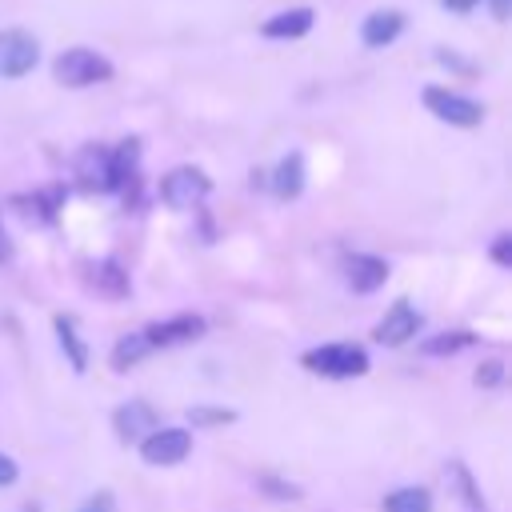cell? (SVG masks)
<instances>
[{"label":"cell","mask_w":512,"mask_h":512,"mask_svg":"<svg viewBox=\"0 0 512 512\" xmlns=\"http://www.w3.org/2000/svg\"><path fill=\"white\" fill-rule=\"evenodd\" d=\"M36 60H40V44H36L32 32H24V28L0 32V76L4 80H16V76L32 72Z\"/></svg>","instance_id":"8992f818"},{"label":"cell","mask_w":512,"mask_h":512,"mask_svg":"<svg viewBox=\"0 0 512 512\" xmlns=\"http://www.w3.org/2000/svg\"><path fill=\"white\" fill-rule=\"evenodd\" d=\"M300 188H304V156H300V152H288V156L276 164V172H272V192H276L280 200H296Z\"/></svg>","instance_id":"9a60e30c"},{"label":"cell","mask_w":512,"mask_h":512,"mask_svg":"<svg viewBox=\"0 0 512 512\" xmlns=\"http://www.w3.org/2000/svg\"><path fill=\"white\" fill-rule=\"evenodd\" d=\"M476 388H500L504 384V360H484L476 372H472Z\"/></svg>","instance_id":"603a6c76"},{"label":"cell","mask_w":512,"mask_h":512,"mask_svg":"<svg viewBox=\"0 0 512 512\" xmlns=\"http://www.w3.org/2000/svg\"><path fill=\"white\" fill-rule=\"evenodd\" d=\"M0 256H8V244H4V232H0Z\"/></svg>","instance_id":"f546056e"},{"label":"cell","mask_w":512,"mask_h":512,"mask_svg":"<svg viewBox=\"0 0 512 512\" xmlns=\"http://www.w3.org/2000/svg\"><path fill=\"white\" fill-rule=\"evenodd\" d=\"M344 280H348L352 292H376V288H384V280H388V264H384L380 256L356 252V256L344 260Z\"/></svg>","instance_id":"7c38bea8"},{"label":"cell","mask_w":512,"mask_h":512,"mask_svg":"<svg viewBox=\"0 0 512 512\" xmlns=\"http://www.w3.org/2000/svg\"><path fill=\"white\" fill-rule=\"evenodd\" d=\"M52 324H56V340H60V348H64L72 372H88V348H84V340H80V332H76V320H72V316H56Z\"/></svg>","instance_id":"e0dca14e"},{"label":"cell","mask_w":512,"mask_h":512,"mask_svg":"<svg viewBox=\"0 0 512 512\" xmlns=\"http://www.w3.org/2000/svg\"><path fill=\"white\" fill-rule=\"evenodd\" d=\"M492 260H496L500 268H512V236H508V232H500V236L492 240Z\"/></svg>","instance_id":"d4e9b609"},{"label":"cell","mask_w":512,"mask_h":512,"mask_svg":"<svg viewBox=\"0 0 512 512\" xmlns=\"http://www.w3.org/2000/svg\"><path fill=\"white\" fill-rule=\"evenodd\" d=\"M60 200H64V192H60V188H52V192H36V196H20L16 204H20V216H28V220H40V224H48V220L56 216V208H60Z\"/></svg>","instance_id":"d6986e66"},{"label":"cell","mask_w":512,"mask_h":512,"mask_svg":"<svg viewBox=\"0 0 512 512\" xmlns=\"http://www.w3.org/2000/svg\"><path fill=\"white\" fill-rule=\"evenodd\" d=\"M16 476H20V468H16V460H12L8 452H0V488H8V484H16Z\"/></svg>","instance_id":"4316f807"},{"label":"cell","mask_w":512,"mask_h":512,"mask_svg":"<svg viewBox=\"0 0 512 512\" xmlns=\"http://www.w3.org/2000/svg\"><path fill=\"white\" fill-rule=\"evenodd\" d=\"M488 8H492V16H496V20H508V12H512V0H488Z\"/></svg>","instance_id":"f1b7e54d"},{"label":"cell","mask_w":512,"mask_h":512,"mask_svg":"<svg viewBox=\"0 0 512 512\" xmlns=\"http://www.w3.org/2000/svg\"><path fill=\"white\" fill-rule=\"evenodd\" d=\"M400 32H404V12H396V8H380V12L364 16V24H360L364 48H388Z\"/></svg>","instance_id":"4fadbf2b"},{"label":"cell","mask_w":512,"mask_h":512,"mask_svg":"<svg viewBox=\"0 0 512 512\" xmlns=\"http://www.w3.org/2000/svg\"><path fill=\"white\" fill-rule=\"evenodd\" d=\"M204 316L196 312H180V316H168V320H156L144 328V340L152 348H176V344H188V340H200L204 336Z\"/></svg>","instance_id":"ba28073f"},{"label":"cell","mask_w":512,"mask_h":512,"mask_svg":"<svg viewBox=\"0 0 512 512\" xmlns=\"http://www.w3.org/2000/svg\"><path fill=\"white\" fill-rule=\"evenodd\" d=\"M208 192H212V180H208L200 168H192V164H180V168H172V172L160 180V200H164L168 208H176V212L196 208Z\"/></svg>","instance_id":"3957f363"},{"label":"cell","mask_w":512,"mask_h":512,"mask_svg":"<svg viewBox=\"0 0 512 512\" xmlns=\"http://www.w3.org/2000/svg\"><path fill=\"white\" fill-rule=\"evenodd\" d=\"M84 280H88V288H92L96 296H104V300H124V296L132 292V280H128V272H124V264H120L116 256H104V260L84 264Z\"/></svg>","instance_id":"30bf717a"},{"label":"cell","mask_w":512,"mask_h":512,"mask_svg":"<svg viewBox=\"0 0 512 512\" xmlns=\"http://www.w3.org/2000/svg\"><path fill=\"white\" fill-rule=\"evenodd\" d=\"M136 164H140V140H120V148H112V192L136 184Z\"/></svg>","instance_id":"2e32d148"},{"label":"cell","mask_w":512,"mask_h":512,"mask_svg":"<svg viewBox=\"0 0 512 512\" xmlns=\"http://www.w3.org/2000/svg\"><path fill=\"white\" fill-rule=\"evenodd\" d=\"M52 76L64 84V88H92V84H104L112 80V60L100 56L96 48H64L56 60H52Z\"/></svg>","instance_id":"6da1fadb"},{"label":"cell","mask_w":512,"mask_h":512,"mask_svg":"<svg viewBox=\"0 0 512 512\" xmlns=\"http://www.w3.org/2000/svg\"><path fill=\"white\" fill-rule=\"evenodd\" d=\"M448 480L456 484V492H460V500L472 508V512H484V496H480V488H476V480H472V472L456 460V464H448Z\"/></svg>","instance_id":"7402d4cb"},{"label":"cell","mask_w":512,"mask_h":512,"mask_svg":"<svg viewBox=\"0 0 512 512\" xmlns=\"http://www.w3.org/2000/svg\"><path fill=\"white\" fill-rule=\"evenodd\" d=\"M188 416H192V424H228V420H236V412H228V408H192Z\"/></svg>","instance_id":"cb8c5ba5"},{"label":"cell","mask_w":512,"mask_h":512,"mask_svg":"<svg viewBox=\"0 0 512 512\" xmlns=\"http://www.w3.org/2000/svg\"><path fill=\"white\" fill-rule=\"evenodd\" d=\"M312 20H316L312 8H284V12L268 16V20L260 24V32H264L268 40H296V36H304V32L312 28Z\"/></svg>","instance_id":"5bb4252c"},{"label":"cell","mask_w":512,"mask_h":512,"mask_svg":"<svg viewBox=\"0 0 512 512\" xmlns=\"http://www.w3.org/2000/svg\"><path fill=\"white\" fill-rule=\"evenodd\" d=\"M148 352H152V344L144 340V332H128V336H120L116 348H112V368H116V372H128V368L140 364Z\"/></svg>","instance_id":"ac0fdd59"},{"label":"cell","mask_w":512,"mask_h":512,"mask_svg":"<svg viewBox=\"0 0 512 512\" xmlns=\"http://www.w3.org/2000/svg\"><path fill=\"white\" fill-rule=\"evenodd\" d=\"M440 4H444L448 12H456V16H468V12H472L480 0H440Z\"/></svg>","instance_id":"83f0119b"},{"label":"cell","mask_w":512,"mask_h":512,"mask_svg":"<svg viewBox=\"0 0 512 512\" xmlns=\"http://www.w3.org/2000/svg\"><path fill=\"white\" fill-rule=\"evenodd\" d=\"M112 428H116V436L124 444H132V440H144L148 432H156L160 428V416H156V408L148 400H128V404H120L112 412Z\"/></svg>","instance_id":"8fae6325"},{"label":"cell","mask_w":512,"mask_h":512,"mask_svg":"<svg viewBox=\"0 0 512 512\" xmlns=\"http://www.w3.org/2000/svg\"><path fill=\"white\" fill-rule=\"evenodd\" d=\"M192 452V432L188 428H156L140 440V456L144 464L152 468H168V464H180L184 456Z\"/></svg>","instance_id":"5b68a950"},{"label":"cell","mask_w":512,"mask_h":512,"mask_svg":"<svg viewBox=\"0 0 512 512\" xmlns=\"http://www.w3.org/2000/svg\"><path fill=\"white\" fill-rule=\"evenodd\" d=\"M72 172L80 180V188L88 192H112V148L104 144H84L72 160Z\"/></svg>","instance_id":"52a82bcc"},{"label":"cell","mask_w":512,"mask_h":512,"mask_svg":"<svg viewBox=\"0 0 512 512\" xmlns=\"http://www.w3.org/2000/svg\"><path fill=\"white\" fill-rule=\"evenodd\" d=\"M304 368L328 380H352L368 372V352L360 344H320L304 352Z\"/></svg>","instance_id":"7a4b0ae2"},{"label":"cell","mask_w":512,"mask_h":512,"mask_svg":"<svg viewBox=\"0 0 512 512\" xmlns=\"http://www.w3.org/2000/svg\"><path fill=\"white\" fill-rule=\"evenodd\" d=\"M420 332V312L412 308V300H396L384 316H380V324H376V344H384V348H400V344H408L412 336Z\"/></svg>","instance_id":"9c48e42d"},{"label":"cell","mask_w":512,"mask_h":512,"mask_svg":"<svg viewBox=\"0 0 512 512\" xmlns=\"http://www.w3.org/2000/svg\"><path fill=\"white\" fill-rule=\"evenodd\" d=\"M384 512H432L428 488H396L384 496Z\"/></svg>","instance_id":"ffe728a7"},{"label":"cell","mask_w":512,"mask_h":512,"mask_svg":"<svg viewBox=\"0 0 512 512\" xmlns=\"http://www.w3.org/2000/svg\"><path fill=\"white\" fill-rule=\"evenodd\" d=\"M472 340H476L472 332H440V336H428V340L420 344V352H424V356H456V352H464Z\"/></svg>","instance_id":"44dd1931"},{"label":"cell","mask_w":512,"mask_h":512,"mask_svg":"<svg viewBox=\"0 0 512 512\" xmlns=\"http://www.w3.org/2000/svg\"><path fill=\"white\" fill-rule=\"evenodd\" d=\"M76 512H116V500H112V492H96V496H88Z\"/></svg>","instance_id":"484cf974"},{"label":"cell","mask_w":512,"mask_h":512,"mask_svg":"<svg viewBox=\"0 0 512 512\" xmlns=\"http://www.w3.org/2000/svg\"><path fill=\"white\" fill-rule=\"evenodd\" d=\"M424 108L444 120V124H456V128H476L484 120V108L460 92H448V88H424Z\"/></svg>","instance_id":"277c9868"}]
</instances>
